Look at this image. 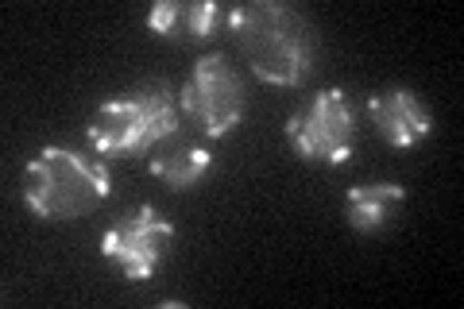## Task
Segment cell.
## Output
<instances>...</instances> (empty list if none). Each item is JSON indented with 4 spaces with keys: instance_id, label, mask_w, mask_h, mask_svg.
Instances as JSON below:
<instances>
[{
    "instance_id": "1",
    "label": "cell",
    "mask_w": 464,
    "mask_h": 309,
    "mask_svg": "<svg viewBox=\"0 0 464 309\" xmlns=\"http://www.w3.org/2000/svg\"><path fill=\"white\" fill-rule=\"evenodd\" d=\"M228 35L237 54L259 82L298 90L317 66V27L302 8L283 0H248L228 12Z\"/></svg>"
},
{
    "instance_id": "2",
    "label": "cell",
    "mask_w": 464,
    "mask_h": 309,
    "mask_svg": "<svg viewBox=\"0 0 464 309\" xmlns=\"http://www.w3.org/2000/svg\"><path fill=\"white\" fill-rule=\"evenodd\" d=\"M20 198L39 220H82L112 198V174L101 159L66 143H47L24 167Z\"/></svg>"
},
{
    "instance_id": "3",
    "label": "cell",
    "mask_w": 464,
    "mask_h": 309,
    "mask_svg": "<svg viewBox=\"0 0 464 309\" xmlns=\"http://www.w3.org/2000/svg\"><path fill=\"white\" fill-rule=\"evenodd\" d=\"M182 128V105L179 90L170 82H143L124 97H112L85 124V140L97 155L128 159L163 147L179 136Z\"/></svg>"
},
{
    "instance_id": "4",
    "label": "cell",
    "mask_w": 464,
    "mask_h": 309,
    "mask_svg": "<svg viewBox=\"0 0 464 309\" xmlns=\"http://www.w3.org/2000/svg\"><path fill=\"white\" fill-rule=\"evenodd\" d=\"M179 105H182V116L198 124L206 140H225L244 124L248 85H244L240 70L221 51H213V54H201L190 66L179 90Z\"/></svg>"
},
{
    "instance_id": "5",
    "label": "cell",
    "mask_w": 464,
    "mask_h": 309,
    "mask_svg": "<svg viewBox=\"0 0 464 309\" xmlns=\"http://www.w3.org/2000/svg\"><path fill=\"white\" fill-rule=\"evenodd\" d=\"M283 136L302 163L344 167L353 159V140H356V121H353L348 93L341 85H329V90L314 93L306 105L286 116Z\"/></svg>"
},
{
    "instance_id": "6",
    "label": "cell",
    "mask_w": 464,
    "mask_h": 309,
    "mask_svg": "<svg viewBox=\"0 0 464 309\" xmlns=\"http://www.w3.org/2000/svg\"><path fill=\"white\" fill-rule=\"evenodd\" d=\"M170 244H174V220H167L151 201L124 209L101 232V256L121 267L124 283H148L163 267Z\"/></svg>"
},
{
    "instance_id": "7",
    "label": "cell",
    "mask_w": 464,
    "mask_h": 309,
    "mask_svg": "<svg viewBox=\"0 0 464 309\" xmlns=\"http://www.w3.org/2000/svg\"><path fill=\"white\" fill-rule=\"evenodd\" d=\"M368 121L375 124V136L391 147H399V151L426 143L430 131H433V112L411 85L375 90L368 97Z\"/></svg>"
},
{
    "instance_id": "8",
    "label": "cell",
    "mask_w": 464,
    "mask_h": 309,
    "mask_svg": "<svg viewBox=\"0 0 464 309\" xmlns=\"http://www.w3.org/2000/svg\"><path fill=\"white\" fill-rule=\"evenodd\" d=\"M406 205V189L399 182H360L344 194V220L356 237H380L395 228Z\"/></svg>"
},
{
    "instance_id": "9",
    "label": "cell",
    "mask_w": 464,
    "mask_h": 309,
    "mask_svg": "<svg viewBox=\"0 0 464 309\" xmlns=\"http://www.w3.org/2000/svg\"><path fill=\"white\" fill-rule=\"evenodd\" d=\"M221 5L213 0H159L148 12V27L159 39L174 43H201L217 32Z\"/></svg>"
},
{
    "instance_id": "10",
    "label": "cell",
    "mask_w": 464,
    "mask_h": 309,
    "mask_svg": "<svg viewBox=\"0 0 464 309\" xmlns=\"http://www.w3.org/2000/svg\"><path fill=\"white\" fill-rule=\"evenodd\" d=\"M148 170L174 194H186L209 179L213 170V151L201 140H167L163 147H155Z\"/></svg>"
}]
</instances>
